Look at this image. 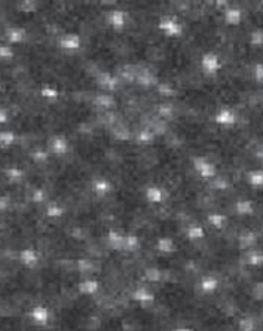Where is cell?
Here are the masks:
<instances>
[{
	"label": "cell",
	"instance_id": "1",
	"mask_svg": "<svg viewBox=\"0 0 263 331\" xmlns=\"http://www.w3.org/2000/svg\"><path fill=\"white\" fill-rule=\"evenodd\" d=\"M186 331H189V330H186Z\"/></svg>",
	"mask_w": 263,
	"mask_h": 331
}]
</instances>
